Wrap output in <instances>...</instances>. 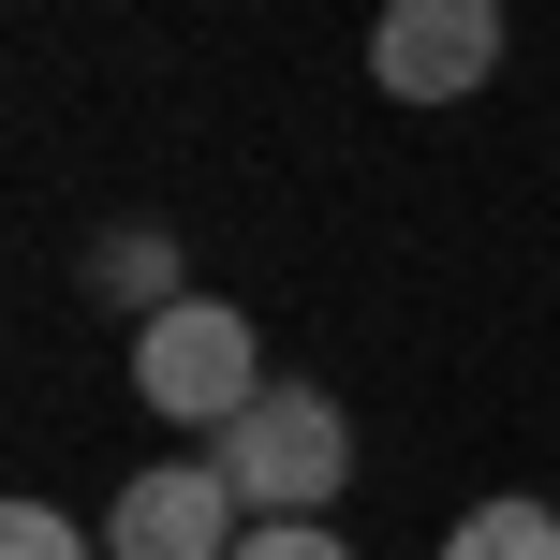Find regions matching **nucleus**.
Here are the masks:
<instances>
[{
	"mask_svg": "<svg viewBox=\"0 0 560 560\" xmlns=\"http://www.w3.org/2000/svg\"><path fill=\"white\" fill-rule=\"evenodd\" d=\"M133 398H148L163 428H207V443H222V428L266 398V339H252V310H222V295L148 310V325H133Z\"/></svg>",
	"mask_w": 560,
	"mask_h": 560,
	"instance_id": "obj_1",
	"label": "nucleus"
},
{
	"mask_svg": "<svg viewBox=\"0 0 560 560\" xmlns=\"http://www.w3.org/2000/svg\"><path fill=\"white\" fill-rule=\"evenodd\" d=\"M207 457L236 472V502H252V516H325V502H339V472H354V428H339V398H325V384H266Z\"/></svg>",
	"mask_w": 560,
	"mask_h": 560,
	"instance_id": "obj_2",
	"label": "nucleus"
},
{
	"mask_svg": "<svg viewBox=\"0 0 560 560\" xmlns=\"http://www.w3.org/2000/svg\"><path fill=\"white\" fill-rule=\"evenodd\" d=\"M487 74H502V0H384L369 89H398V104H472Z\"/></svg>",
	"mask_w": 560,
	"mask_h": 560,
	"instance_id": "obj_3",
	"label": "nucleus"
},
{
	"mask_svg": "<svg viewBox=\"0 0 560 560\" xmlns=\"http://www.w3.org/2000/svg\"><path fill=\"white\" fill-rule=\"evenodd\" d=\"M236 532H252V502H236L222 457H163V472L118 487L104 516V560H236Z\"/></svg>",
	"mask_w": 560,
	"mask_h": 560,
	"instance_id": "obj_4",
	"label": "nucleus"
},
{
	"mask_svg": "<svg viewBox=\"0 0 560 560\" xmlns=\"http://www.w3.org/2000/svg\"><path fill=\"white\" fill-rule=\"evenodd\" d=\"M443 560H560V516L546 502H472L443 532Z\"/></svg>",
	"mask_w": 560,
	"mask_h": 560,
	"instance_id": "obj_5",
	"label": "nucleus"
},
{
	"mask_svg": "<svg viewBox=\"0 0 560 560\" xmlns=\"http://www.w3.org/2000/svg\"><path fill=\"white\" fill-rule=\"evenodd\" d=\"M89 295H118V310H177V252H163V236H104V252H89Z\"/></svg>",
	"mask_w": 560,
	"mask_h": 560,
	"instance_id": "obj_6",
	"label": "nucleus"
},
{
	"mask_svg": "<svg viewBox=\"0 0 560 560\" xmlns=\"http://www.w3.org/2000/svg\"><path fill=\"white\" fill-rule=\"evenodd\" d=\"M0 560H89V532L59 502H15V516H0Z\"/></svg>",
	"mask_w": 560,
	"mask_h": 560,
	"instance_id": "obj_7",
	"label": "nucleus"
},
{
	"mask_svg": "<svg viewBox=\"0 0 560 560\" xmlns=\"http://www.w3.org/2000/svg\"><path fill=\"white\" fill-rule=\"evenodd\" d=\"M236 560H354L325 532V516H252V532H236Z\"/></svg>",
	"mask_w": 560,
	"mask_h": 560,
	"instance_id": "obj_8",
	"label": "nucleus"
}]
</instances>
